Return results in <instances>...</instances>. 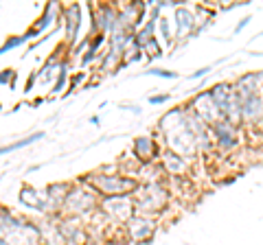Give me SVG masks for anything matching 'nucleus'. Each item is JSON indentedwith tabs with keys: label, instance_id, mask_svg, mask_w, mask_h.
I'll return each mask as SVG.
<instances>
[{
	"label": "nucleus",
	"instance_id": "5",
	"mask_svg": "<svg viewBox=\"0 0 263 245\" xmlns=\"http://www.w3.org/2000/svg\"><path fill=\"white\" fill-rule=\"evenodd\" d=\"M64 81H66V64H62V68H59V77H57V83L53 85V92H62Z\"/></svg>",
	"mask_w": 263,
	"mask_h": 245
},
{
	"label": "nucleus",
	"instance_id": "3",
	"mask_svg": "<svg viewBox=\"0 0 263 245\" xmlns=\"http://www.w3.org/2000/svg\"><path fill=\"white\" fill-rule=\"evenodd\" d=\"M24 42H29L27 33H24V35H16V38H9V40H4V42H2V46H0V55L9 53V50H13V48H18V46H22Z\"/></svg>",
	"mask_w": 263,
	"mask_h": 245
},
{
	"label": "nucleus",
	"instance_id": "2",
	"mask_svg": "<svg viewBox=\"0 0 263 245\" xmlns=\"http://www.w3.org/2000/svg\"><path fill=\"white\" fill-rule=\"evenodd\" d=\"M40 138H44V131H35V134L27 136V138H22V140L13 142V145H4V147H0V156H7V153H13V151H18V149H24V147H29L31 142L40 140Z\"/></svg>",
	"mask_w": 263,
	"mask_h": 245
},
{
	"label": "nucleus",
	"instance_id": "6",
	"mask_svg": "<svg viewBox=\"0 0 263 245\" xmlns=\"http://www.w3.org/2000/svg\"><path fill=\"white\" fill-rule=\"evenodd\" d=\"M35 79H38V75H35V73H33V75H31V79H29V81H27V88H24V90H27V92H29V90H31V88H33V83H35Z\"/></svg>",
	"mask_w": 263,
	"mask_h": 245
},
{
	"label": "nucleus",
	"instance_id": "1",
	"mask_svg": "<svg viewBox=\"0 0 263 245\" xmlns=\"http://www.w3.org/2000/svg\"><path fill=\"white\" fill-rule=\"evenodd\" d=\"M66 33H68V40L70 42H73L75 40V35H77V29H79V22H82V20H79V7L77 4H73V7H68L66 9Z\"/></svg>",
	"mask_w": 263,
	"mask_h": 245
},
{
	"label": "nucleus",
	"instance_id": "4",
	"mask_svg": "<svg viewBox=\"0 0 263 245\" xmlns=\"http://www.w3.org/2000/svg\"><path fill=\"white\" fill-rule=\"evenodd\" d=\"M13 79H16V70L4 68L2 73H0V85H9V83H13Z\"/></svg>",
	"mask_w": 263,
	"mask_h": 245
}]
</instances>
